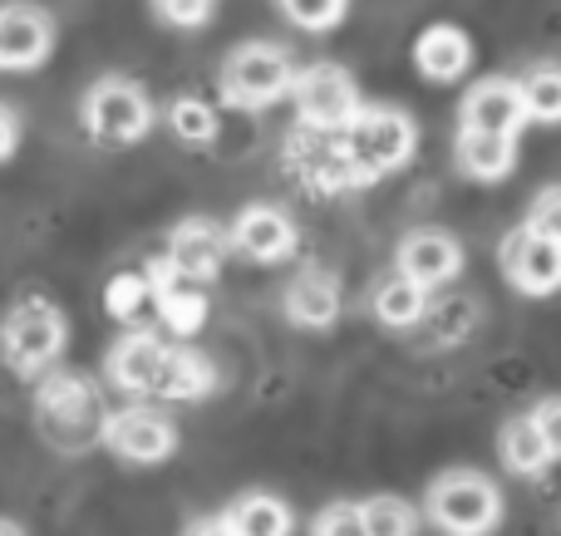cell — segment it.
<instances>
[{"instance_id":"obj_15","label":"cell","mask_w":561,"mask_h":536,"mask_svg":"<svg viewBox=\"0 0 561 536\" xmlns=\"http://www.w3.org/2000/svg\"><path fill=\"white\" fill-rule=\"evenodd\" d=\"M399 271L414 276L428 291H438V286L458 281V271H463V242L444 226H414L399 242Z\"/></svg>"},{"instance_id":"obj_12","label":"cell","mask_w":561,"mask_h":536,"mask_svg":"<svg viewBox=\"0 0 561 536\" xmlns=\"http://www.w3.org/2000/svg\"><path fill=\"white\" fill-rule=\"evenodd\" d=\"M232 232V252H242L247 261L256 266H276L286 261L290 252H296V222H290V212H280L276 202H252L237 212V222L227 226Z\"/></svg>"},{"instance_id":"obj_10","label":"cell","mask_w":561,"mask_h":536,"mask_svg":"<svg viewBox=\"0 0 561 536\" xmlns=\"http://www.w3.org/2000/svg\"><path fill=\"white\" fill-rule=\"evenodd\" d=\"M497 261H503V276L513 291H523V295L561 291V242H552V236H537L527 226H517V232L503 236Z\"/></svg>"},{"instance_id":"obj_9","label":"cell","mask_w":561,"mask_h":536,"mask_svg":"<svg viewBox=\"0 0 561 536\" xmlns=\"http://www.w3.org/2000/svg\"><path fill=\"white\" fill-rule=\"evenodd\" d=\"M99 443H104L118 463L153 468V463H168L178 453V423L158 409H118L104 419Z\"/></svg>"},{"instance_id":"obj_1","label":"cell","mask_w":561,"mask_h":536,"mask_svg":"<svg viewBox=\"0 0 561 536\" xmlns=\"http://www.w3.org/2000/svg\"><path fill=\"white\" fill-rule=\"evenodd\" d=\"M503 488L478 468H444L424 488V517L444 536H493L503 527Z\"/></svg>"},{"instance_id":"obj_26","label":"cell","mask_w":561,"mask_h":536,"mask_svg":"<svg viewBox=\"0 0 561 536\" xmlns=\"http://www.w3.org/2000/svg\"><path fill=\"white\" fill-rule=\"evenodd\" d=\"M168 128H173V138L203 148V143H213L217 138V108L207 104V98H197V94H178L173 104H168Z\"/></svg>"},{"instance_id":"obj_24","label":"cell","mask_w":561,"mask_h":536,"mask_svg":"<svg viewBox=\"0 0 561 536\" xmlns=\"http://www.w3.org/2000/svg\"><path fill=\"white\" fill-rule=\"evenodd\" d=\"M227 522H232L237 536H290V527H296V517H290V508L276 498V492H242L237 502H227L222 512Z\"/></svg>"},{"instance_id":"obj_20","label":"cell","mask_w":561,"mask_h":536,"mask_svg":"<svg viewBox=\"0 0 561 536\" xmlns=\"http://www.w3.org/2000/svg\"><path fill=\"white\" fill-rule=\"evenodd\" d=\"M217 389V370L207 354L187 350V345H163V360H158V380H153V399H203Z\"/></svg>"},{"instance_id":"obj_23","label":"cell","mask_w":561,"mask_h":536,"mask_svg":"<svg viewBox=\"0 0 561 536\" xmlns=\"http://www.w3.org/2000/svg\"><path fill=\"white\" fill-rule=\"evenodd\" d=\"M497 453H503V468L513 473V478H542V473L557 463L533 413H517V419L503 423V433H497Z\"/></svg>"},{"instance_id":"obj_8","label":"cell","mask_w":561,"mask_h":536,"mask_svg":"<svg viewBox=\"0 0 561 536\" xmlns=\"http://www.w3.org/2000/svg\"><path fill=\"white\" fill-rule=\"evenodd\" d=\"M290 98H296L300 124L320 128V133H345V124L359 114V104H365L345 65H306V69H296Z\"/></svg>"},{"instance_id":"obj_13","label":"cell","mask_w":561,"mask_h":536,"mask_svg":"<svg viewBox=\"0 0 561 536\" xmlns=\"http://www.w3.org/2000/svg\"><path fill=\"white\" fill-rule=\"evenodd\" d=\"M527 108H523V89L517 79H478L473 89L458 104V128H473V133H523Z\"/></svg>"},{"instance_id":"obj_29","label":"cell","mask_w":561,"mask_h":536,"mask_svg":"<svg viewBox=\"0 0 561 536\" xmlns=\"http://www.w3.org/2000/svg\"><path fill=\"white\" fill-rule=\"evenodd\" d=\"M280 15L290 20L296 30H310V35H320V30H335L340 20L350 15V0H276Z\"/></svg>"},{"instance_id":"obj_28","label":"cell","mask_w":561,"mask_h":536,"mask_svg":"<svg viewBox=\"0 0 561 536\" xmlns=\"http://www.w3.org/2000/svg\"><path fill=\"white\" fill-rule=\"evenodd\" d=\"M104 305L114 321H128L134 325L144 315V305H153V286H148V271H118L104 291Z\"/></svg>"},{"instance_id":"obj_33","label":"cell","mask_w":561,"mask_h":536,"mask_svg":"<svg viewBox=\"0 0 561 536\" xmlns=\"http://www.w3.org/2000/svg\"><path fill=\"white\" fill-rule=\"evenodd\" d=\"M523 226H527V232H537V236H552V242H561V183L542 187V193L533 197Z\"/></svg>"},{"instance_id":"obj_37","label":"cell","mask_w":561,"mask_h":536,"mask_svg":"<svg viewBox=\"0 0 561 536\" xmlns=\"http://www.w3.org/2000/svg\"><path fill=\"white\" fill-rule=\"evenodd\" d=\"M0 536H25V527H20V522H10V517H0Z\"/></svg>"},{"instance_id":"obj_4","label":"cell","mask_w":561,"mask_h":536,"mask_svg":"<svg viewBox=\"0 0 561 536\" xmlns=\"http://www.w3.org/2000/svg\"><path fill=\"white\" fill-rule=\"evenodd\" d=\"M296 84V59H290L286 45H272V39H247L217 69V89L232 108H272L290 94Z\"/></svg>"},{"instance_id":"obj_25","label":"cell","mask_w":561,"mask_h":536,"mask_svg":"<svg viewBox=\"0 0 561 536\" xmlns=\"http://www.w3.org/2000/svg\"><path fill=\"white\" fill-rule=\"evenodd\" d=\"M517 89L533 124H561V65H533L517 79Z\"/></svg>"},{"instance_id":"obj_14","label":"cell","mask_w":561,"mask_h":536,"mask_svg":"<svg viewBox=\"0 0 561 536\" xmlns=\"http://www.w3.org/2000/svg\"><path fill=\"white\" fill-rule=\"evenodd\" d=\"M55 49V20L39 5H0V69H39Z\"/></svg>"},{"instance_id":"obj_6","label":"cell","mask_w":561,"mask_h":536,"mask_svg":"<svg viewBox=\"0 0 561 536\" xmlns=\"http://www.w3.org/2000/svg\"><path fill=\"white\" fill-rule=\"evenodd\" d=\"M153 98H148L144 84L124 74H104L89 84L84 94V128L94 143L104 148H128V143H144L153 133Z\"/></svg>"},{"instance_id":"obj_27","label":"cell","mask_w":561,"mask_h":536,"mask_svg":"<svg viewBox=\"0 0 561 536\" xmlns=\"http://www.w3.org/2000/svg\"><path fill=\"white\" fill-rule=\"evenodd\" d=\"M359 512H365L369 536H419V512L409 508L404 498H389V492H379V498L359 502Z\"/></svg>"},{"instance_id":"obj_35","label":"cell","mask_w":561,"mask_h":536,"mask_svg":"<svg viewBox=\"0 0 561 536\" xmlns=\"http://www.w3.org/2000/svg\"><path fill=\"white\" fill-rule=\"evenodd\" d=\"M15 148H20V118H15V108L0 104V163H5Z\"/></svg>"},{"instance_id":"obj_7","label":"cell","mask_w":561,"mask_h":536,"mask_svg":"<svg viewBox=\"0 0 561 536\" xmlns=\"http://www.w3.org/2000/svg\"><path fill=\"white\" fill-rule=\"evenodd\" d=\"M286 173L316 197H340L350 187H359V173L345 153V138L320 133V128H306V124L286 138Z\"/></svg>"},{"instance_id":"obj_18","label":"cell","mask_w":561,"mask_h":536,"mask_svg":"<svg viewBox=\"0 0 561 536\" xmlns=\"http://www.w3.org/2000/svg\"><path fill=\"white\" fill-rule=\"evenodd\" d=\"M468 65H473V39L463 25H428L414 39V69L428 84H454L468 74Z\"/></svg>"},{"instance_id":"obj_34","label":"cell","mask_w":561,"mask_h":536,"mask_svg":"<svg viewBox=\"0 0 561 536\" xmlns=\"http://www.w3.org/2000/svg\"><path fill=\"white\" fill-rule=\"evenodd\" d=\"M533 419H537V429H542V439H547V448H552V458L561 463V394H552V399L537 404Z\"/></svg>"},{"instance_id":"obj_31","label":"cell","mask_w":561,"mask_h":536,"mask_svg":"<svg viewBox=\"0 0 561 536\" xmlns=\"http://www.w3.org/2000/svg\"><path fill=\"white\" fill-rule=\"evenodd\" d=\"M310 536H369L359 502H330V508H320L316 522H310Z\"/></svg>"},{"instance_id":"obj_19","label":"cell","mask_w":561,"mask_h":536,"mask_svg":"<svg viewBox=\"0 0 561 536\" xmlns=\"http://www.w3.org/2000/svg\"><path fill=\"white\" fill-rule=\"evenodd\" d=\"M158 360H163V340L153 330H128L108 345V384L124 394H148L158 380Z\"/></svg>"},{"instance_id":"obj_30","label":"cell","mask_w":561,"mask_h":536,"mask_svg":"<svg viewBox=\"0 0 561 536\" xmlns=\"http://www.w3.org/2000/svg\"><path fill=\"white\" fill-rule=\"evenodd\" d=\"M473 315H478V305L458 295V301H444L438 311H424V321H428V330H434L438 345H454L473 330Z\"/></svg>"},{"instance_id":"obj_11","label":"cell","mask_w":561,"mask_h":536,"mask_svg":"<svg viewBox=\"0 0 561 536\" xmlns=\"http://www.w3.org/2000/svg\"><path fill=\"white\" fill-rule=\"evenodd\" d=\"M163 256H168V266H173L178 276L207 286L227 266V256H232V232H227V226H217L213 217H187V222L173 226Z\"/></svg>"},{"instance_id":"obj_5","label":"cell","mask_w":561,"mask_h":536,"mask_svg":"<svg viewBox=\"0 0 561 536\" xmlns=\"http://www.w3.org/2000/svg\"><path fill=\"white\" fill-rule=\"evenodd\" d=\"M69 345V321L55 301L45 295H25L0 325V354L15 374H45Z\"/></svg>"},{"instance_id":"obj_21","label":"cell","mask_w":561,"mask_h":536,"mask_svg":"<svg viewBox=\"0 0 561 536\" xmlns=\"http://www.w3.org/2000/svg\"><path fill=\"white\" fill-rule=\"evenodd\" d=\"M454 158H458V173L473 177V183H503V177L517 167V138L513 133H473V128H458Z\"/></svg>"},{"instance_id":"obj_3","label":"cell","mask_w":561,"mask_h":536,"mask_svg":"<svg viewBox=\"0 0 561 536\" xmlns=\"http://www.w3.org/2000/svg\"><path fill=\"white\" fill-rule=\"evenodd\" d=\"M35 413H39V433L59 453L84 448L89 439L104 433V419H108L104 404H99V389L84 374H69V370H45V384L35 394Z\"/></svg>"},{"instance_id":"obj_36","label":"cell","mask_w":561,"mask_h":536,"mask_svg":"<svg viewBox=\"0 0 561 536\" xmlns=\"http://www.w3.org/2000/svg\"><path fill=\"white\" fill-rule=\"evenodd\" d=\"M183 536H237V532H232V522H227L222 512H217V517H197Z\"/></svg>"},{"instance_id":"obj_2","label":"cell","mask_w":561,"mask_h":536,"mask_svg":"<svg viewBox=\"0 0 561 536\" xmlns=\"http://www.w3.org/2000/svg\"><path fill=\"white\" fill-rule=\"evenodd\" d=\"M345 153L359 173V187L399 173L419 153V124L394 104H359V114L345 124Z\"/></svg>"},{"instance_id":"obj_22","label":"cell","mask_w":561,"mask_h":536,"mask_svg":"<svg viewBox=\"0 0 561 536\" xmlns=\"http://www.w3.org/2000/svg\"><path fill=\"white\" fill-rule=\"evenodd\" d=\"M369 311H375V321L385 325V330H414V325H424L428 286H419L414 276H404L394 266V271L369 291Z\"/></svg>"},{"instance_id":"obj_16","label":"cell","mask_w":561,"mask_h":536,"mask_svg":"<svg viewBox=\"0 0 561 536\" xmlns=\"http://www.w3.org/2000/svg\"><path fill=\"white\" fill-rule=\"evenodd\" d=\"M345 311V291H340V276L325 266H306L300 276H290L286 286V321L300 330H330Z\"/></svg>"},{"instance_id":"obj_17","label":"cell","mask_w":561,"mask_h":536,"mask_svg":"<svg viewBox=\"0 0 561 536\" xmlns=\"http://www.w3.org/2000/svg\"><path fill=\"white\" fill-rule=\"evenodd\" d=\"M148 286H153V311L163 315L168 330H173V335L203 330V321H207V295H203V286L187 281V276H178L173 266H168V256L148 266Z\"/></svg>"},{"instance_id":"obj_32","label":"cell","mask_w":561,"mask_h":536,"mask_svg":"<svg viewBox=\"0 0 561 536\" xmlns=\"http://www.w3.org/2000/svg\"><path fill=\"white\" fill-rule=\"evenodd\" d=\"M153 15L173 30H203L217 15V0H153Z\"/></svg>"}]
</instances>
